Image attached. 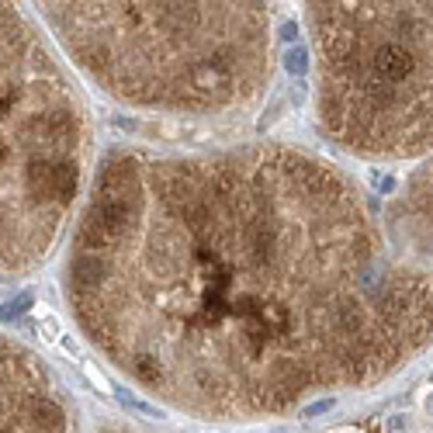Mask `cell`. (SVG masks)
I'll list each match as a JSON object with an SVG mask.
<instances>
[{
    "instance_id": "cell-2",
    "label": "cell",
    "mask_w": 433,
    "mask_h": 433,
    "mask_svg": "<svg viewBox=\"0 0 433 433\" xmlns=\"http://www.w3.org/2000/svg\"><path fill=\"white\" fill-rule=\"evenodd\" d=\"M46 21L94 80L146 108H236L271 80L264 4H46Z\"/></svg>"
},
{
    "instance_id": "cell-5",
    "label": "cell",
    "mask_w": 433,
    "mask_h": 433,
    "mask_svg": "<svg viewBox=\"0 0 433 433\" xmlns=\"http://www.w3.org/2000/svg\"><path fill=\"white\" fill-rule=\"evenodd\" d=\"M0 433H77L46 364L0 336Z\"/></svg>"
},
{
    "instance_id": "cell-10",
    "label": "cell",
    "mask_w": 433,
    "mask_h": 433,
    "mask_svg": "<svg viewBox=\"0 0 433 433\" xmlns=\"http://www.w3.org/2000/svg\"><path fill=\"white\" fill-rule=\"evenodd\" d=\"M35 333L38 336H55V323H35Z\"/></svg>"
},
{
    "instance_id": "cell-11",
    "label": "cell",
    "mask_w": 433,
    "mask_h": 433,
    "mask_svg": "<svg viewBox=\"0 0 433 433\" xmlns=\"http://www.w3.org/2000/svg\"><path fill=\"white\" fill-rule=\"evenodd\" d=\"M430 378H433V375H430Z\"/></svg>"
},
{
    "instance_id": "cell-4",
    "label": "cell",
    "mask_w": 433,
    "mask_h": 433,
    "mask_svg": "<svg viewBox=\"0 0 433 433\" xmlns=\"http://www.w3.org/2000/svg\"><path fill=\"white\" fill-rule=\"evenodd\" d=\"M83 111L35 28L0 4V274L35 267L70 212Z\"/></svg>"
},
{
    "instance_id": "cell-9",
    "label": "cell",
    "mask_w": 433,
    "mask_h": 433,
    "mask_svg": "<svg viewBox=\"0 0 433 433\" xmlns=\"http://www.w3.org/2000/svg\"><path fill=\"white\" fill-rule=\"evenodd\" d=\"M329 409H333V399H319V402H312V406L305 409V416H323Z\"/></svg>"
},
{
    "instance_id": "cell-6",
    "label": "cell",
    "mask_w": 433,
    "mask_h": 433,
    "mask_svg": "<svg viewBox=\"0 0 433 433\" xmlns=\"http://www.w3.org/2000/svg\"><path fill=\"white\" fill-rule=\"evenodd\" d=\"M412 205L423 215V222L433 225V170H427V177H419L412 184Z\"/></svg>"
},
{
    "instance_id": "cell-1",
    "label": "cell",
    "mask_w": 433,
    "mask_h": 433,
    "mask_svg": "<svg viewBox=\"0 0 433 433\" xmlns=\"http://www.w3.org/2000/svg\"><path fill=\"white\" fill-rule=\"evenodd\" d=\"M70 301L132 381L218 419L371 385L433 336V271L388 253L333 166L281 146L108 153Z\"/></svg>"
},
{
    "instance_id": "cell-7",
    "label": "cell",
    "mask_w": 433,
    "mask_h": 433,
    "mask_svg": "<svg viewBox=\"0 0 433 433\" xmlns=\"http://www.w3.org/2000/svg\"><path fill=\"white\" fill-rule=\"evenodd\" d=\"M284 70H288V73H305V70H309V53H305L301 46L288 49V53H284Z\"/></svg>"
},
{
    "instance_id": "cell-3",
    "label": "cell",
    "mask_w": 433,
    "mask_h": 433,
    "mask_svg": "<svg viewBox=\"0 0 433 433\" xmlns=\"http://www.w3.org/2000/svg\"><path fill=\"white\" fill-rule=\"evenodd\" d=\"M319 118L360 156L433 149V4H309Z\"/></svg>"
},
{
    "instance_id": "cell-8",
    "label": "cell",
    "mask_w": 433,
    "mask_h": 433,
    "mask_svg": "<svg viewBox=\"0 0 433 433\" xmlns=\"http://www.w3.org/2000/svg\"><path fill=\"white\" fill-rule=\"evenodd\" d=\"M25 309H31V295H21V298H14V301H7V305L0 309V319H14V316L25 312Z\"/></svg>"
}]
</instances>
